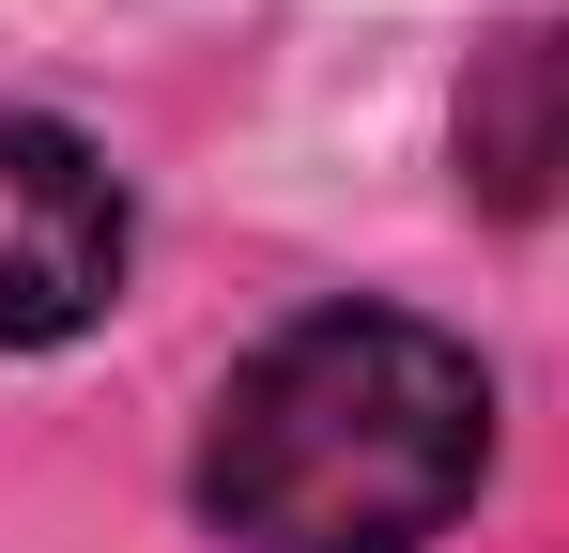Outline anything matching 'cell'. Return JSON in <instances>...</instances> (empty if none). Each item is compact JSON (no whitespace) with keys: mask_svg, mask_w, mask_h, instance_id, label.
I'll use <instances>...</instances> for the list:
<instances>
[{"mask_svg":"<svg viewBox=\"0 0 569 553\" xmlns=\"http://www.w3.org/2000/svg\"><path fill=\"white\" fill-rule=\"evenodd\" d=\"M447 154L477 215H569V16H508L462 62Z\"/></svg>","mask_w":569,"mask_h":553,"instance_id":"cell-3","label":"cell"},{"mask_svg":"<svg viewBox=\"0 0 569 553\" xmlns=\"http://www.w3.org/2000/svg\"><path fill=\"white\" fill-rule=\"evenodd\" d=\"M123 184L78 123H47V108H0V354H47V339H78L108 323V292H123Z\"/></svg>","mask_w":569,"mask_h":553,"instance_id":"cell-2","label":"cell"},{"mask_svg":"<svg viewBox=\"0 0 569 553\" xmlns=\"http://www.w3.org/2000/svg\"><path fill=\"white\" fill-rule=\"evenodd\" d=\"M492 476V369L416 308H308L216 384L200 523L231 553H431Z\"/></svg>","mask_w":569,"mask_h":553,"instance_id":"cell-1","label":"cell"}]
</instances>
